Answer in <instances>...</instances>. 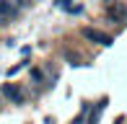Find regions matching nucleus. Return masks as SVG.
I'll list each match as a JSON object with an SVG mask.
<instances>
[{"label":"nucleus","instance_id":"f257e3e1","mask_svg":"<svg viewBox=\"0 0 127 124\" xmlns=\"http://www.w3.org/2000/svg\"><path fill=\"white\" fill-rule=\"evenodd\" d=\"M101 8L114 23H127V5L122 0H101Z\"/></svg>","mask_w":127,"mask_h":124},{"label":"nucleus","instance_id":"f03ea898","mask_svg":"<svg viewBox=\"0 0 127 124\" xmlns=\"http://www.w3.org/2000/svg\"><path fill=\"white\" fill-rule=\"evenodd\" d=\"M80 34H83V39H88V41H94V44H104V47L112 44V36L104 34V31H99V29H94V26H83Z\"/></svg>","mask_w":127,"mask_h":124},{"label":"nucleus","instance_id":"7ed1b4c3","mask_svg":"<svg viewBox=\"0 0 127 124\" xmlns=\"http://www.w3.org/2000/svg\"><path fill=\"white\" fill-rule=\"evenodd\" d=\"M0 93H3L8 101H13V103H24V93H21V91H18V85H13V83H3Z\"/></svg>","mask_w":127,"mask_h":124},{"label":"nucleus","instance_id":"20e7f679","mask_svg":"<svg viewBox=\"0 0 127 124\" xmlns=\"http://www.w3.org/2000/svg\"><path fill=\"white\" fill-rule=\"evenodd\" d=\"M13 16H16V10L10 8V3H8V0H0V23L13 21Z\"/></svg>","mask_w":127,"mask_h":124},{"label":"nucleus","instance_id":"39448f33","mask_svg":"<svg viewBox=\"0 0 127 124\" xmlns=\"http://www.w3.org/2000/svg\"><path fill=\"white\" fill-rule=\"evenodd\" d=\"M88 111H91L88 106H83V111H80V114L75 116V122H73V124H83V122H86V114H88Z\"/></svg>","mask_w":127,"mask_h":124}]
</instances>
